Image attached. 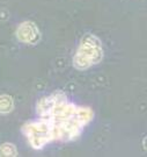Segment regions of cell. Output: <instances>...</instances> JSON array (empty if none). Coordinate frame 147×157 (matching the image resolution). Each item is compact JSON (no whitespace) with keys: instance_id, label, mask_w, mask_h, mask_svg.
<instances>
[{"instance_id":"obj_1","label":"cell","mask_w":147,"mask_h":157,"mask_svg":"<svg viewBox=\"0 0 147 157\" xmlns=\"http://www.w3.org/2000/svg\"><path fill=\"white\" fill-rule=\"evenodd\" d=\"M101 58L102 49L99 40L95 36H86L80 44L73 62L77 69L84 70L97 63Z\"/></svg>"},{"instance_id":"obj_3","label":"cell","mask_w":147,"mask_h":157,"mask_svg":"<svg viewBox=\"0 0 147 157\" xmlns=\"http://www.w3.org/2000/svg\"><path fill=\"white\" fill-rule=\"evenodd\" d=\"M13 107H14V101L12 97L7 94L0 95V114H7L12 112Z\"/></svg>"},{"instance_id":"obj_2","label":"cell","mask_w":147,"mask_h":157,"mask_svg":"<svg viewBox=\"0 0 147 157\" xmlns=\"http://www.w3.org/2000/svg\"><path fill=\"white\" fill-rule=\"evenodd\" d=\"M16 36L17 39L24 43H34L38 39V30L34 23L23 22L17 28Z\"/></svg>"},{"instance_id":"obj_4","label":"cell","mask_w":147,"mask_h":157,"mask_svg":"<svg viewBox=\"0 0 147 157\" xmlns=\"http://www.w3.org/2000/svg\"><path fill=\"white\" fill-rule=\"evenodd\" d=\"M0 156L7 157V156H17V150L14 144L12 143H4L0 146Z\"/></svg>"}]
</instances>
